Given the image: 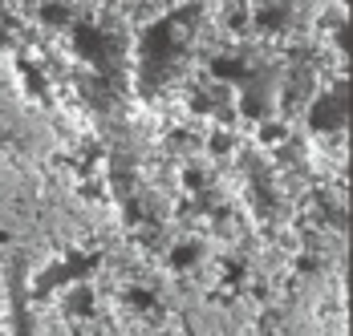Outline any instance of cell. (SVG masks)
<instances>
[{
  "label": "cell",
  "mask_w": 353,
  "mask_h": 336,
  "mask_svg": "<svg viewBox=\"0 0 353 336\" xmlns=\"http://www.w3.org/2000/svg\"><path fill=\"white\" fill-rule=\"evenodd\" d=\"M341 114H345L341 98H337V105H321L317 109V126H325V122H341Z\"/></svg>",
  "instance_id": "obj_1"
}]
</instances>
